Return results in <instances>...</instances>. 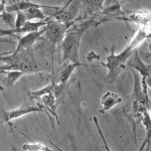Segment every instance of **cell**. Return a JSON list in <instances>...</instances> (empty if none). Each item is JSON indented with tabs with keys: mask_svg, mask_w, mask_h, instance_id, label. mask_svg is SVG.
Returning <instances> with one entry per match:
<instances>
[{
	"mask_svg": "<svg viewBox=\"0 0 151 151\" xmlns=\"http://www.w3.org/2000/svg\"><path fill=\"white\" fill-rule=\"evenodd\" d=\"M109 22V20L102 17H91L82 21L81 23L75 22L66 31V34L60 45L62 49V58L60 65L66 62L81 63L80 62V45L83 34L88 29L102 23Z\"/></svg>",
	"mask_w": 151,
	"mask_h": 151,
	"instance_id": "6da1fadb",
	"label": "cell"
},
{
	"mask_svg": "<svg viewBox=\"0 0 151 151\" xmlns=\"http://www.w3.org/2000/svg\"><path fill=\"white\" fill-rule=\"evenodd\" d=\"M1 55H7L3 57L0 56V62L3 63L2 66H0L1 74L6 71H19L26 75L37 74L43 71L34 58L31 50L22 49L18 52H12L10 54L4 53Z\"/></svg>",
	"mask_w": 151,
	"mask_h": 151,
	"instance_id": "7a4b0ae2",
	"label": "cell"
},
{
	"mask_svg": "<svg viewBox=\"0 0 151 151\" xmlns=\"http://www.w3.org/2000/svg\"><path fill=\"white\" fill-rule=\"evenodd\" d=\"M135 49L134 47L129 44L123 49L119 54H115L114 50L115 47L112 46L110 54L106 57V63L101 62V65L102 67L107 69V75L104 78V82L106 83H113L117 79V77L122 73L124 70L127 68L126 63H127L129 57L131 56L133 50Z\"/></svg>",
	"mask_w": 151,
	"mask_h": 151,
	"instance_id": "3957f363",
	"label": "cell"
},
{
	"mask_svg": "<svg viewBox=\"0 0 151 151\" xmlns=\"http://www.w3.org/2000/svg\"><path fill=\"white\" fill-rule=\"evenodd\" d=\"M126 67H129L132 70L136 71L140 76V87L143 91L144 96L148 98V88H149L150 83L149 81L151 79V65L150 64H145L143 61L141 60L138 53L137 48L133 50L131 56L129 57L127 63H126Z\"/></svg>",
	"mask_w": 151,
	"mask_h": 151,
	"instance_id": "277c9868",
	"label": "cell"
},
{
	"mask_svg": "<svg viewBox=\"0 0 151 151\" xmlns=\"http://www.w3.org/2000/svg\"><path fill=\"white\" fill-rule=\"evenodd\" d=\"M75 23V21L68 23H63L59 22L57 20H48L47 24H46V31H45V36L46 39L50 42V44L52 45V51L53 55L55 52V47L58 45H61L62 40L66 34V31L71 27L73 24Z\"/></svg>",
	"mask_w": 151,
	"mask_h": 151,
	"instance_id": "5b68a950",
	"label": "cell"
},
{
	"mask_svg": "<svg viewBox=\"0 0 151 151\" xmlns=\"http://www.w3.org/2000/svg\"><path fill=\"white\" fill-rule=\"evenodd\" d=\"M34 112H42L45 113L46 115H48L47 111L45 109H43L40 106H30L28 104H22L20 106L17 107L15 109L11 110H6L4 109H0V124L3 123H8V125L12 127L11 121L17 118H20L22 116L29 114V113H34Z\"/></svg>",
	"mask_w": 151,
	"mask_h": 151,
	"instance_id": "8992f818",
	"label": "cell"
},
{
	"mask_svg": "<svg viewBox=\"0 0 151 151\" xmlns=\"http://www.w3.org/2000/svg\"><path fill=\"white\" fill-rule=\"evenodd\" d=\"M106 0H81L82 13L77 17L75 22L83 21V19L98 17L101 11L104 9V3Z\"/></svg>",
	"mask_w": 151,
	"mask_h": 151,
	"instance_id": "52a82bcc",
	"label": "cell"
},
{
	"mask_svg": "<svg viewBox=\"0 0 151 151\" xmlns=\"http://www.w3.org/2000/svg\"><path fill=\"white\" fill-rule=\"evenodd\" d=\"M46 31V27L44 26L43 28H41V30L36 31V32H30V33H26L23 36H18L16 35V37L18 39L17 46H16V49L13 52H18V51L22 50V49H27V50H31V48L33 47V45L36 43L38 40L41 39L42 36L44 35Z\"/></svg>",
	"mask_w": 151,
	"mask_h": 151,
	"instance_id": "ba28073f",
	"label": "cell"
},
{
	"mask_svg": "<svg viewBox=\"0 0 151 151\" xmlns=\"http://www.w3.org/2000/svg\"><path fill=\"white\" fill-rule=\"evenodd\" d=\"M151 12L149 10H138L136 12H127L123 17H119L117 20L120 21H130L136 23L138 26H150Z\"/></svg>",
	"mask_w": 151,
	"mask_h": 151,
	"instance_id": "9c48e42d",
	"label": "cell"
},
{
	"mask_svg": "<svg viewBox=\"0 0 151 151\" xmlns=\"http://www.w3.org/2000/svg\"><path fill=\"white\" fill-rule=\"evenodd\" d=\"M29 8H48V9H56L59 10L60 6H52V5H45L40 4L34 1H29V0H22V1H18L16 3H13L11 5H6L5 10L8 12H16V11H25Z\"/></svg>",
	"mask_w": 151,
	"mask_h": 151,
	"instance_id": "30bf717a",
	"label": "cell"
},
{
	"mask_svg": "<svg viewBox=\"0 0 151 151\" xmlns=\"http://www.w3.org/2000/svg\"><path fill=\"white\" fill-rule=\"evenodd\" d=\"M39 101H41V106H40L47 111L48 115H49V113H50V114L55 118L57 123H58L59 125H61L60 118H59L58 112H57V99H56V96H54V93H49L47 94H44V96L39 99Z\"/></svg>",
	"mask_w": 151,
	"mask_h": 151,
	"instance_id": "8fae6325",
	"label": "cell"
},
{
	"mask_svg": "<svg viewBox=\"0 0 151 151\" xmlns=\"http://www.w3.org/2000/svg\"><path fill=\"white\" fill-rule=\"evenodd\" d=\"M81 66H83L82 63H71V62H66V63L61 64V68L59 70L58 75V82H56L59 85L67 87L69 80L71 79L73 73L76 71V69Z\"/></svg>",
	"mask_w": 151,
	"mask_h": 151,
	"instance_id": "7c38bea8",
	"label": "cell"
},
{
	"mask_svg": "<svg viewBox=\"0 0 151 151\" xmlns=\"http://www.w3.org/2000/svg\"><path fill=\"white\" fill-rule=\"evenodd\" d=\"M121 101H122V98L118 93H113V91H106L101 96L99 113H106L115 106H117L118 104H120Z\"/></svg>",
	"mask_w": 151,
	"mask_h": 151,
	"instance_id": "4fadbf2b",
	"label": "cell"
},
{
	"mask_svg": "<svg viewBox=\"0 0 151 151\" xmlns=\"http://www.w3.org/2000/svg\"><path fill=\"white\" fill-rule=\"evenodd\" d=\"M141 123L145 128V139L143 140V142H142L138 151H148L150 148V136H151V119H150L149 111H147L144 114V116L142 117Z\"/></svg>",
	"mask_w": 151,
	"mask_h": 151,
	"instance_id": "5bb4252c",
	"label": "cell"
},
{
	"mask_svg": "<svg viewBox=\"0 0 151 151\" xmlns=\"http://www.w3.org/2000/svg\"><path fill=\"white\" fill-rule=\"evenodd\" d=\"M23 12L26 16L27 21H44L48 18V16H46L45 13L42 11V8H29Z\"/></svg>",
	"mask_w": 151,
	"mask_h": 151,
	"instance_id": "9a60e30c",
	"label": "cell"
},
{
	"mask_svg": "<svg viewBox=\"0 0 151 151\" xmlns=\"http://www.w3.org/2000/svg\"><path fill=\"white\" fill-rule=\"evenodd\" d=\"M55 83H56V81L52 78V79H51V83L45 86L44 88H40V90L28 91V96H30V99H39L41 96H44V94H47L49 93H53Z\"/></svg>",
	"mask_w": 151,
	"mask_h": 151,
	"instance_id": "2e32d148",
	"label": "cell"
},
{
	"mask_svg": "<svg viewBox=\"0 0 151 151\" xmlns=\"http://www.w3.org/2000/svg\"><path fill=\"white\" fill-rule=\"evenodd\" d=\"M2 74H5V79H4V85L6 87H13L15 85L16 82L18 80H20L21 78L23 77L24 73L22 72H19V71H6L3 72Z\"/></svg>",
	"mask_w": 151,
	"mask_h": 151,
	"instance_id": "e0dca14e",
	"label": "cell"
},
{
	"mask_svg": "<svg viewBox=\"0 0 151 151\" xmlns=\"http://www.w3.org/2000/svg\"><path fill=\"white\" fill-rule=\"evenodd\" d=\"M23 151H55L52 148L48 147L47 145L43 144L42 142H29L22 145Z\"/></svg>",
	"mask_w": 151,
	"mask_h": 151,
	"instance_id": "ac0fdd59",
	"label": "cell"
},
{
	"mask_svg": "<svg viewBox=\"0 0 151 151\" xmlns=\"http://www.w3.org/2000/svg\"><path fill=\"white\" fill-rule=\"evenodd\" d=\"M0 19H1L7 26H9L10 28H14V23H15L14 12H8L6 10H4V11L0 14Z\"/></svg>",
	"mask_w": 151,
	"mask_h": 151,
	"instance_id": "d6986e66",
	"label": "cell"
},
{
	"mask_svg": "<svg viewBox=\"0 0 151 151\" xmlns=\"http://www.w3.org/2000/svg\"><path fill=\"white\" fill-rule=\"evenodd\" d=\"M91 119H93V123H94V125H96V129H98L99 135H101V137L102 143H104V148H106V151H111V149H110L109 146V144H107V141H106V137H104V132H102L101 128V126H99V122L98 117L94 116V115H93V116L91 117Z\"/></svg>",
	"mask_w": 151,
	"mask_h": 151,
	"instance_id": "ffe728a7",
	"label": "cell"
},
{
	"mask_svg": "<svg viewBox=\"0 0 151 151\" xmlns=\"http://www.w3.org/2000/svg\"><path fill=\"white\" fill-rule=\"evenodd\" d=\"M15 16V23H14V28H20L24 24L27 22V18L23 11H16Z\"/></svg>",
	"mask_w": 151,
	"mask_h": 151,
	"instance_id": "44dd1931",
	"label": "cell"
},
{
	"mask_svg": "<svg viewBox=\"0 0 151 151\" xmlns=\"http://www.w3.org/2000/svg\"><path fill=\"white\" fill-rule=\"evenodd\" d=\"M86 59H87L88 61H90V62H91V61H94V60H98V61H99V56L98 55V54H96L94 52H90L87 55V57H86Z\"/></svg>",
	"mask_w": 151,
	"mask_h": 151,
	"instance_id": "7402d4cb",
	"label": "cell"
},
{
	"mask_svg": "<svg viewBox=\"0 0 151 151\" xmlns=\"http://www.w3.org/2000/svg\"><path fill=\"white\" fill-rule=\"evenodd\" d=\"M6 7V0H0V14L5 10Z\"/></svg>",
	"mask_w": 151,
	"mask_h": 151,
	"instance_id": "603a6c76",
	"label": "cell"
},
{
	"mask_svg": "<svg viewBox=\"0 0 151 151\" xmlns=\"http://www.w3.org/2000/svg\"><path fill=\"white\" fill-rule=\"evenodd\" d=\"M50 143H51V145H52V146L55 147V149H56V150H58V151H64V150H62L61 148L58 146V145H56V143H54L53 141H50Z\"/></svg>",
	"mask_w": 151,
	"mask_h": 151,
	"instance_id": "cb8c5ba5",
	"label": "cell"
},
{
	"mask_svg": "<svg viewBox=\"0 0 151 151\" xmlns=\"http://www.w3.org/2000/svg\"><path fill=\"white\" fill-rule=\"evenodd\" d=\"M73 1H75V0H68V2H67V3H66V4H65V5H64V6H63V7H61V8H65V7H67V6H68V5H69V4H71V3H72V2H73Z\"/></svg>",
	"mask_w": 151,
	"mask_h": 151,
	"instance_id": "d4e9b609",
	"label": "cell"
},
{
	"mask_svg": "<svg viewBox=\"0 0 151 151\" xmlns=\"http://www.w3.org/2000/svg\"><path fill=\"white\" fill-rule=\"evenodd\" d=\"M3 90H4V88L2 87V86H0V91H3Z\"/></svg>",
	"mask_w": 151,
	"mask_h": 151,
	"instance_id": "484cf974",
	"label": "cell"
},
{
	"mask_svg": "<svg viewBox=\"0 0 151 151\" xmlns=\"http://www.w3.org/2000/svg\"><path fill=\"white\" fill-rule=\"evenodd\" d=\"M117 1H126V0H117Z\"/></svg>",
	"mask_w": 151,
	"mask_h": 151,
	"instance_id": "4316f807",
	"label": "cell"
}]
</instances>
